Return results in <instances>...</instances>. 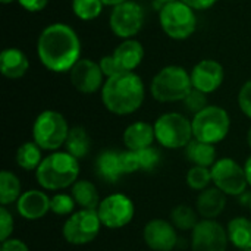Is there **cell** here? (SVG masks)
Segmentation results:
<instances>
[{
    "instance_id": "cell-2",
    "label": "cell",
    "mask_w": 251,
    "mask_h": 251,
    "mask_svg": "<svg viewBox=\"0 0 251 251\" xmlns=\"http://www.w3.org/2000/svg\"><path fill=\"white\" fill-rule=\"evenodd\" d=\"M100 91L104 107L118 116L135 113L143 106L146 97L144 82L135 72H125L106 78Z\"/></svg>"
},
{
    "instance_id": "cell-32",
    "label": "cell",
    "mask_w": 251,
    "mask_h": 251,
    "mask_svg": "<svg viewBox=\"0 0 251 251\" xmlns=\"http://www.w3.org/2000/svg\"><path fill=\"white\" fill-rule=\"evenodd\" d=\"M135 157H137L138 171H143V172L154 171L159 166L160 160H162L160 151L157 149H154L153 146L147 147V149H143L140 151H135Z\"/></svg>"
},
{
    "instance_id": "cell-5",
    "label": "cell",
    "mask_w": 251,
    "mask_h": 251,
    "mask_svg": "<svg viewBox=\"0 0 251 251\" xmlns=\"http://www.w3.org/2000/svg\"><path fill=\"white\" fill-rule=\"evenodd\" d=\"M69 131L68 121L62 113L56 110H44L34 121L32 141L37 143L41 150L57 151L65 146Z\"/></svg>"
},
{
    "instance_id": "cell-44",
    "label": "cell",
    "mask_w": 251,
    "mask_h": 251,
    "mask_svg": "<svg viewBox=\"0 0 251 251\" xmlns=\"http://www.w3.org/2000/svg\"><path fill=\"white\" fill-rule=\"evenodd\" d=\"M0 1H1L3 4H9V3H12V1H15V0H0ZM16 1H18V0H16Z\"/></svg>"
},
{
    "instance_id": "cell-10",
    "label": "cell",
    "mask_w": 251,
    "mask_h": 251,
    "mask_svg": "<svg viewBox=\"0 0 251 251\" xmlns=\"http://www.w3.org/2000/svg\"><path fill=\"white\" fill-rule=\"evenodd\" d=\"M96 172L97 175L109 182L116 184L124 175L138 172L135 151H116L104 150L96 159Z\"/></svg>"
},
{
    "instance_id": "cell-42",
    "label": "cell",
    "mask_w": 251,
    "mask_h": 251,
    "mask_svg": "<svg viewBox=\"0 0 251 251\" xmlns=\"http://www.w3.org/2000/svg\"><path fill=\"white\" fill-rule=\"evenodd\" d=\"M247 144H249V147L251 149V126L250 129H249V132H247Z\"/></svg>"
},
{
    "instance_id": "cell-21",
    "label": "cell",
    "mask_w": 251,
    "mask_h": 251,
    "mask_svg": "<svg viewBox=\"0 0 251 251\" xmlns=\"http://www.w3.org/2000/svg\"><path fill=\"white\" fill-rule=\"evenodd\" d=\"M124 144L129 151H140L143 149L151 147L156 141L154 126L149 122L138 121L128 125L124 131Z\"/></svg>"
},
{
    "instance_id": "cell-7",
    "label": "cell",
    "mask_w": 251,
    "mask_h": 251,
    "mask_svg": "<svg viewBox=\"0 0 251 251\" xmlns=\"http://www.w3.org/2000/svg\"><path fill=\"white\" fill-rule=\"evenodd\" d=\"M159 24L172 40H187L197 29V15L181 0L163 4L159 12Z\"/></svg>"
},
{
    "instance_id": "cell-30",
    "label": "cell",
    "mask_w": 251,
    "mask_h": 251,
    "mask_svg": "<svg viewBox=\"0 0 251 251\" xmlns=\"http://www.w3.org/2000/svg\"><path fill=\"white\" fill-rule=\"evenodd\" d=\"M101 0H72V12L81 21H93L103 12Z\"/></svg>"
},
{
    "instance_id": "cell-28",
    "label": "cell",
    "mask_w": 251,
    "mask_h": 251,
    "mask_svg": "<svg viewBox=\"0 0 251 251\" xmlns=\"http://www.w3.org/2000/svg\"><path fill=\"white\" fill-rule=\"evenodd\" d=\"M21 194H22V188H21L19 178L10 171H1L0 172V204L6 207L18 201Z\"/></svg>"
},
{
    "instance_id": "cell-41",
    "label": "cell",
    "mask_w": 251,
    "mask_h": 251,
    "mask_svg": "<svg viewBox=\"0 0 251 251\" xmlns=\"http://www.w3.org/2000/svg\"><path fill=\"white\" fill-rule=\"evenodd\" d=\"M101 1H103L104 6H112V7H115V6H118V4H121V3H125V1H128V0H101Z\"/></svg>"
},
{
    "instance_id": "cell-27",
    "label": "cell",
    "mask_w": 251,
    "mask_h": 251,
    "mask_svg": "<svg viewBox=\"0 0 251 251\" xmlns=\"http://www.w3.org/2000/svg\"><path fill=\"white\" fill-rule=\"evenodd\" d=\"M41 162V149L34 141H26L16 150V165L24 171H37Z\"/></svg>"
},
{
    "instance_id": "cell-24",
    "label": "cell",
    "mask_w": 251,
    "mask_h": 251,
    "mask_svg": "<svg viewBox=\"0 0 251 251\" xmlns=\"http://www.w3.org/2000/svg\"><path fill=\"white\" fill-rule=\"evenodd\" d=\"M71 196L74 197L76 206L87 210H97L101 201L96 185L88 179H78L71 187Z\"/></svg>"
},
{
    "instance_id": "cell-12",
    "label": "cell",
    "mask_w": 251,
    "mask_h": 251,
    "mask_svg": "<svg viewBox=\"0 0 251 251\" xmlns=\"http://www.w3.org/2000/svg\"><path fill=\"white\" fill-rule=\"evenodd\" d=\"M143 24V7L134 0H128L125 3L115 6L109 16V26L112 32L122 40L134 38L141 31Z\"/></svg>"
},
{
    "instance_id": "cell-39",
    "label": "cell",
    "mask_w": 251,
    "mask_h": 251,
    "mask_svg": "<svg viewBox=\"0 0 251 251\" xmlns=\"http://www.w3.org/2000/svg\"><path fill=\"white\" fill-rule=\"evenodd\" d=\"M181 1H184L185 4H188L191 9H194L197 12V10H207V9H210L212 6L216 4L218 0H181Z\"/></svg>"
},
{
    "instance_id": "cell-35",
    "label": "cell",
    "mask_w": 251,
    "mask_h": 251,
    "mask_svg": "<svg viewBox=\"0 0 251 251\" xmlns=\"http://www.w3.org/2000/svg\"><path fill=\"white\" fill-rule=\"evenodd\" d=\"M13 216L12 213L4 207L1 206L0 207V241H6L10 238L12 232H13Z\"/></svg>"
},
{
    "instance_id": "cell-6",
    "label": "cell",
    "mask_w": 251,
    "mask_h": 251,
    "mask_svg": "<svg viewBox=\"0 0 251 251\" xmlns=\"http://www.w3.org/2000/svg\"><path fill=\"white\" fill-rule=\"evenodd\" d=\"M156 141L169 150L185 149L193 140V124L191 121L176 112H168L160 115L154 122Z\"/></svg>"
},
{
    "instance_id": "cell-13",
    "label": "cell",
    "mask_w": 251,
    "mask_h": 251,
    "mask_svg": "<svg viewBox=\"0 0 251 251\" xmlns=\"http://www.w3.org/2000/svg\"><path fill=\"white\" fill-rule=\"evenodd\" d=\"M97 213L103 226L109 229H121L131 224L135 215V207L128 196L116 193L100 201Z\"/></svg>"
},
{
    "instance_id": "cell-11",
    "label": "cell",
    "mask_w": 251,
    "mask_h": 251,
    "mask_svg": "<svg viewBox=\"0 0 251 251\" xmlns=\"http://www.w3.org/2000/svg\"><path fill=\"white\" fill-rule=\"evenodd\" d=\"M212 169V182L226 196H243L247 190V176L244 166L237 163L231 157H222L216 160Z\"/></svg>"
},
{
    "instance_id": "cell-45",
    "label": "cell",
    "mask_w": 251,
    "mask_h": 251,
    "mask_svg": "<svg viewBox=\"0 0 251 251\" xmlns=\"http://www.w3.org/2000/svg\"><path fill=\"white\" fill-rule=\"evenodd\" d=\"M250 210H251V199H250Z\"/></svg>"
},
{
    "instance_id": "cell-16",
    "label": "cell",
    "mask_w": 251,
    "mask_h": 251,
    "mask_svg": "<svg viewBox=\"0 0 251 251\" xmlns=\"http://www.w3.org/2000/svg\"><path fill=\"white\" fill-rule=\"evenodd\" d=\"M193 88L210 94L215 93L225 79V71L224 66L213 59H203L200 60L190 72Z\"/></svg>"
},
{
    "instance_id": "cell-43",
    "label": "cell",
    "mask_w": 251,
    "mask_h": 251,
    "mask_svg": "<svg viewBox=\"0 0 251 251\" xmlns=\"http://www.w3.org/2000/svg\"><path fill=\"white\" fill-rule=\"evenodd\" d=\"M157 1L163 6V4H168V3H172V1H176V0H157Z\"/></svg>"
},
{
    "instance_id": "cell-4",
    "label": "cell",
    "mask_w": 251,
    "mask_h": 251,
    "mask_svg": "<svg viewBox=\"0 0 251 251\" xmlns=\"http://www.w3.org/2000/svg\"><path fill=\"white\" fill-rule=\"evenodd\" d=\"M193 90V82L188 71L179 65H168L162 68L153 78L150 93L159 103H176Z\"/></svg>"
},
{
    "instance_id": "cell-14",
    "label": "cell",
    "mask_w": 251,
    "mask_h": 251,
    "mask_svg": "<svg viewBox=\"0 0 251 251\" xmlns=\"http://www.w3.org/2000/svg\"><path fill=\"white\" fill-rule=\"evenodd\" d=\"M226 229L212 219H201L191 231V251H226Z\"/></svg>"
},
{
    "instance_id": "cell-26",
    "label": "cell",
    "mask_w": 251,
    "mask_h": 251,
    "mask_svg": "<svg viewBox=\"0 0 251 251\" xmlns=\"http://www.w3.org/2000/svg\"><path fill=\"white\" fill-rule=\"evenodd\" d=\"M65 149L75 159H78V160L85 159L91 150V138H90L87 129L82 126H72L69 131V135L66 138Z\"/></svg>"
},
{
    "instance_id": "cell-9",
    "label": "cell",
    "mask_w": 251,
    "mask_h": 251,
    "mask_svg": "<svg viewBox=\"0 0 251 251\" xmlns=\"http://www.w3.org/2000/svg\"><path fill=\"white\" fill-rule=\"evenodd\" d=\"M101 226L103 225L97 210L81 209L79 212H74L66 219L62 234L66 243L72 246H85L97 238Z\"/></svg>"
},
{
    "instance_id": "cell-15",
    "label": "cell",
    "mask_w": 251,
    "mask_h": 251,
    "mask_svg": "<svg viewBox=\"0 0 251 251\" xmlns=\"http://www.w3.org/2000/svg\"><path fill=\"white\" fill-rule=\"evenodd\" d=\"M69 78L75 90L82 94L97 93L104 85V74L99 62L85 57H81L74 65V68L69 71Z\"/></svg>"
},
{
    "instance_id": "cell-25",
    "label": "cell",
    "mask_w": 251,
    "mask_h": 251,
    "mask_svg": "<svg viewBox=\"0 0 251 251\" xmlns=\"http://www.w3.org/2000/svg\"><path fill=\"white\" fill-rule=\"evenodd\" d=\"M229 243L238 250H251V221L249 218H234L226 226Z\"/></svg>"
},
{
    "instance_id": "cell-23",
    "label": "cell",
    "mask_w": 251,
    "mask_h": 251,
    "mask_svg": "<svg viewBox=\"0 0 251 251\" xmlns=\"http://www.w3.org/2000/svg\"><path fill=\"white\" fill-rule=\"evenodd\" d=\"M185 157L193 166H204L212 168L216 163V149L213 144L203 143L199 140H193L185 149Z\"/></svg>"
},
{
    "instance_id": "cell-40",
    "label": "cell",
    "mask_w": 251,
    "mask_h": 251,
    "mask_svg": "<svg viewBox=\"0 0 251 251\" xmlns=\"http://www.w3.org/2000/svg\"><path fill=\"white\" fill-rule=\"evenodd\" d=\"M244 171H246V176H247V182L251 187V154L250 157H247L246 163H244Z\"/></svg>"
},
{
    "instance_id": "cell-33",
    "label": "cell",
    "mask_w": 251,
    "mask_h": 251,
    "mask_svg": "<svg viewBox=\"0 0 251 251\" xmlns=\"http://www.w3.org/2000/svg\"><path fill=\"white\" fill-rule=\"evenodd\" d=\"M75 200L71 194H54L51 199H50V212H53L54 215H59V216H68V215H72L74 210H75Z\"/></svg>"
},
{
    "instance_id": "cell-46",
    "label": "cell",
    "mask_w": 251,
    "mask_h": 251,
    "mask_svg": "<svg viewBox=\"0 0 251 251\" xmlns=\"http://www.w3.org/2000/svg\"><path fill=\"white\" fill-rule=\"evenodd\" d=\"M240 251H251V250H240Z\"/></svg>"
},
{
    "instance_id": "cell-31",
    "label": "cell",
    "mask_w": 251,
    "mask_h": 251,
    "mask_svg": "<svg viewBox=\"0 0 251 251\" xmlns=\"http://www.w3.org/2000/svg\"><path fill=\"white\" fill-rule=\"evenodd\" d=\"M187 185L194 191H203L209 188L212 182V169L204 166H193L187 174Z\"/></svg>"
},
{
    "instance_id": "cell-22",
    "label": "cell",
    "mask_w": 251,
    "mask_h": 251,
    "mask_svg": "<svg viewBox=\"0 0 251 251\" xmlns=\"http://www.w3.org/2000/svg\"><path fill=\"white\" fill-rule=\"evenodd\" d=\"M29 69V60L26 54L16 47H7L0 54V72L9 79L22 78Z\"/></svg>"
},
{
    "instance_id": "cell-3",
    "label": "cell",
    "mask_w": 251,
    "mask_h": 251,
    "mask_svg": "<svg viewBox=\"0 0 251 251\" xmlns=\"http://www.w3.org/2000/svg\"><path fill=\"white\" fill-rule=\"evenodd\" d=\"M79 176V160L68 151H53L43 159L35 171L37 182L47 191H59L72 187Z\"/></svg>"
},
{
    "instance_id": "cell-1",
    "label": "cell",
    "mask_w": 251,
    "mask_h": 251,
    "mask_svg": "<svg viewBox=\"0 0 251 251\" xmlns=\"http://www.w3.org/2000/svg\"><path fill=\"white\" fill-rule=\"evenodd\" d=\"M37 56L46 69L56 74L69 72L81 59V40L68 24H50L37 40Z\"/></svg>"
},
{
    "instance_id": "cell-37",
    "label": "cell",
    "mask_w": 251,
    "mask_h": 251,
    "mask_svg": "<svg viewBox=\"0 0 251 251\" xmlns=\"http://www.w3.org/2000/svg\"><path fill=\"white\" fill-rule=\"evenodd\" d=\"M0 251H29V249L24 241L18 238H9L1 243Z\"/></svg>"
},
{
    "instance_id": "cell-36",
    "label": "cell",
    "mask_w": 251,
    "mask_h": 251,
    "mask_svg": "<svg viewBox=\"0 0 251 251\" xmlns=\"http://www.w3.org/2000/svg\"><path fill=\"white\" fill-rule=\"evenodd\" d=\"M238 106L241 112L251 119V79L244 82L238 93Z\"/></svg>"
},
{
    "instance_id": "cell-18",
    "label": "cell",
    "mask_w": 251,
    "mask_h": 251,
    "mask_svg": "<svg viewBox=\"0 0 251 251\" xmlns=\"http://www.w3.org/2000/svg\"><path fill=\"white\" fill-rule=\"evenodd\" d=\"M113 63L116 66L118 74L134 72L144 59V47L143 44L135 40H124L112 53Z\"/></svg>"
},
{
    "instance_id": "cell-29",
    "label": "cell",
    "mask_w": 251,
    "mask_h": 251,
    "mask_svg": "<svg viewBox=\"0 0 251 251\" xmlns=\"http://www.w3.org/2000/svg\"><path fill=\"white\" fill-rule=\"evenodd\" d=\"M171 222L179 231H193L199 221V213L187 204H179L171 212Z\"/></svg>"
},
{
    "instance_id": "cell-34",
    "label": "cell",
    "mask_w": 251,
    "mask_h": 251,
    "mask_svg": "<svg viewBox=\"0 0 251 251\" xmlns=\"http://www.w3.org/2000/svg\"><path fill=\"white\" fill-rule=\"evenodd\" d=\"M182 103H184V107L193 115H197L199 112H201L204 107L209 106L207 104V94H204L196 88H193L190 91V94L184 99Z\"/></svg>"
},
{
    "instance_id": "cell-19",
    "label": "cell",
    "mask_w": 251,
    "mask_h": 251,
    "mask_svg": "<svg viewBox=\"0 0 251 251\" xmlns=\"http://www.w3.org/2000/svg\"><path fill=\"white\" fill-rule=\"evenodd\" d=\"M50 199L44 191L40 190H28L21 194L16 201V210L19 216L26 221H38L43 219L50 212Z\"/></svg>"
},
{
    "instance_id": "cell-8",
    "label": "cell",
    "mask_w": 251,
    "mask_h": 251,
    "mask_svg": "<svg viewBox=\"0 0 251 251\" xmlns=\"http://www.w3.org/2000/svg\"><path fill=\"white\" fill-rule=\"evenodd\" d=\"M191 124L196 140L215 146L226 138L231 128V118L224 107L209 104L194 115Z\"/></svg>"
},
{
    "instance_id": "cell-17",
    "label": "cell",
    "mask_w": 251,
    "mask_h": 251,
    "mask_svg": "<svg viewBox=\"0 0 251 251\" xmlns=\"http://www.w3.org/2000/svg\"><path fill=\"white\" fill-rule=\"evenodd\" d=\"M143 237L151 251H172L178 243L176 228L172 225V222L165 219H153L147 222Z\"/></svg>"
},
{
    "instance_id": "cell-20",
    "label": "cell",
    "mask_w": 251,
    "mask_h": 251,
    "mask_svg": "<svg viewBox=\"0 0 251 251\" xmlns=\"http://www.w3.org/2000/svg\"><path fill=\"white\" fill-rule=\"evenodd\" d=\"M226 207V194L216 187H209L197 196L196 210L203 219L216 221Z\"/></svg>"
},
{
    "instance_id": "cell-38",
    "label": "cell",
    "mask_w": 251,
    "mask_h": 251,
    "mask_svg": "<svg viewBox=\"0 0 251 251\" xmlns=\"http://www.w3.org/2000/svg\"><path fill=\"white\" fill-rule=\"evenodd\" d=\"M18 3L25 10L34 13V12H41L49 4V0H18Z\"/></svg>"
}]
</instances>
